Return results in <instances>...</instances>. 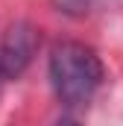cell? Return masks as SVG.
I'll list each match as a JSON object with an SVG mask.
<instances>
[{"mask_svg":"<svg viewBox=\"0 0 123 126\" xmlns=\"http://www.w3.org/2000/svg\"><path fill=\"white\" fill-rule=\"evenodd\" d=\"M0 82H3V73H0Z\"/></svg>","mask_w":123,"mask_h":126,"instance_id":"4","label":"cell"},{"mask_svg":"<svg viewBox=\"0 0 123 126\" xmlns=\"http://www.w3.org/2000/svg\"><path fill=\"white\" fill-rule=\"evenodd\" d=\"M106 67L82 41H59L50 50V85L64 106H85L103 85Z\"/></svg>","mask_w":123,"mask_h":126,"instance_id":"1","label":"cell"},{"mask_svg":"<svg viewBox=\"0 0 123 126\" xmlns=\"http://www.w3.org/2000/svg\"><path fill=\"white\" fill-rule=\"evenodd\" d=\"M56 126H79V123H76L73 117H62V120H59V123H56Z\"/></svg>","mask_w":123,"mask_h":126,"instance_id":"3","label":"cell"},{"mask_svg":"<svg viewBox=\"0 0 123 126\" xmlns=\"http://www.w3.org/2000/svg\"><path fill=\"white\" fill-rule=\"evenodd\" d=\"M35 50H38V30L27 21L12 24L0 38V73H3V79H18L30 67Z\"/></svg>","mask_w":123,"mask_h":126,"instance_id":"2","label":"cell"}]
</instances>
